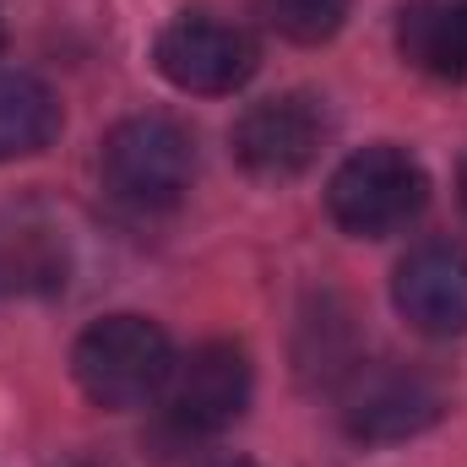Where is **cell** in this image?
I'll use <instances>...</instances> for the list:
<instances>
[{
  "mask_svg": "<svg viewBox=\"0 0 467 467\" xmlns=\"http://www.w3.org/2000/svg\"><path fill=\"white\" fill-rule=\"evenodd\" d=\"M71 369L93 408L130 413V408H147L152 397H163V386L174 375V343L147 316H104L77 337Z\"/></svg>",
  "mask_w": 467,
  "mask_h": 467,
  "instance_id": "obj_1",
  "label": "cell"
},
{
  "mask_svg": "<svg viewBox=\"0 0 467 467\" xmlns=\"http://www.w3.org/2000/svg\"><path fill=\"white\" fill-rule=\"evenodd\" d=\"M424 207H430V174L419 169L413 152H402L391 141L343 158L327 185L332 223L358 239H386V234L408 229Z\"/></svg>",
  "mask_w": 467,
  "mask_h": 467,
  "instance_id": "obj_2",
  "label": "cell"
},
{
  "mask_svg": "<svg viewBox=\"0 0 467 467\" xmlns=\"http://www.w3.org/2000/svg\"><path fill=\"white\" fill-rule=\"evenodd\" d=\"M343 430L353 441H369V446H386V441H408L419 430H430L441 413H446V386L419 369V364H402V358H358L348 375H343Z\"/></svg>",
  "mask_w": 467,
  "mask_h": 467,
  "instance_id": "obj_3",
  "label": "cell"
},
{
  "mask_svg": "<svg viewBox=\"0 0 467 467\" xmlns=\"http://www.w3.org/2000/svg\"><path fill=\"white\" fill-rule=\"evenodd\" d=\"M196 141L169 115H130L104 136V180L130 207H174L191 191Z\"/></svg>",
  "mask_w": 467,
  "mask_h": 467,
  "instance_id": "obj_4",
  "label": "cell"
},
{
  "mask_svg": "<svg viewBox=\"0 0 467 467\" xmlns=\"http://www.w3.org/2000/svg\"><path fill=\"white\" fill-rule=\"evenodd\" d=\"M152 60H158L163 82H174L180 93L218 99V93H234V88H244L255 77L261 49H255V38L244 27L202 16V11H185L158 33Z\"/></svg>",
  "mask_w": 467,
  "mask_h": 467,
  "instance_id": "obj_5",
  "label": "cell"
},
{
  "mask_svg": "<svg viewBox=\"0 0 467 467\" xmlns=\"http://www.w3.org/2000/svg\"><path fill=\"white\" fill-rule=\"evenodd\" d=\"M327 109L321 99L310 93H277V99H261L250 104L244 115L234 119V158L244 174L255 180H294L305 174L321 147H327Z\"/></svg>",
  "mask_w": 467,
  "mask_h": 467,
  "instance_id": "obj_6",
  "label": "cell"
},
{
  "mask_svg": "<svg viewBox=\"0 0 467 467\" xmlns=\"http://www.w3.org/2000/svg\"><path fill=\"white\" fill-rule=\"evenodd\" d=\"M163 397H169L163 419L174 435H185V441L223 435L250 402V358L234 343H202L185 358H174Z\"/></svg>",
  "mask_w": 467,
  "mask_h": 467,
  "instance_id": "obj_7",
  "label": "cell"
},
{
  "mask_svg": "<svg viewBox=\"0 0 467 467\" xmlns=\"http://www.w3.org/2000/svg\"><path fill=\"white\" fill-rule=\"evenodd\" d=\"M391 299L408 316V327L430 337H457L467 332V244L457 239H430L397 261Z\"/></svg>",
  "mask_w": 467,
  "mask_h": 467,
  "instance_id": "obj_8",
  "label": "cell"
},
{
  "mask_svg": "<svg viewBox=\"0 0 467 467\" xmlns=\"http://www.w3.org/2000/svg\"><path fill=\"white\" fill-rule=\"evenodd\" d=\"M66 234L38 213L0 218V299H49L66 288Z\"/></svg>",
  "mask_w": 467,
  "mask_h": 467,
  "instance_id": "obj_9",
  "label": "cell"
},
{
  "mask_svg": "<svg viewBox=\"0 0 467 467\" xmlns=\"http://www.w3.org/2000/svg\"><path fill=\"white\" fill-rule=\"evenodd\" d=\"M397 49L424 77L467 82V0H413V5H402Z\"/></svg>",
  "mask_w": 467,
  "mask_h": 467,
  "instance_id": "obj_10",
  "label": "cell"
},
{
  "mask_svg": "<svg viewBox=\"0 0 467 467\" xmlns=\"http://www.w3.org/2000/svg\"><path fill=\"white\" fill-rule=\"evenodd\" d=\"M60 136V99L27 71H0V163L33 158Z\"/></svg>",
  "mask_w": 467,
  "mask_h": 467,
  "instance_id": "obj_11",
  "label": "cell"
},
{
  "mask_svg": "<svg viewBox=\"0 0 467 467\" xmlns=\"http://www.w3.org/2000/svg\"><path fill=\"white\" fill-rule=\"evenodd\" d=\"M255 11L288 44H327L348 22V0H255Z\"/></svg>",
  "mask_w": 467,
  "mask_h": 467,
  "instance_id": "obj_12",
  "label": "cell"
},
{
  "mask_svg": "<svg viewBox=\"0 0 467 467\" xmlns=\"http://www.w3.org/2000/svg\"><path fill=\"white\" fill-rule=\"evenodd\" d=\"M202 467H255V462H244V457H213V462H202Z\"/></svg>",
  "mask_w": 467,
  "mask_h": 467,
  "instance_id": "obj_13",
  "label": "cell"
},
{
  "mask_svg": "<svg viewBox=\"0 0 467 467\" xmlns=\"http://www.w3.org/2000/svg\"><path fill=\"white\" fill-rule=\"evenodd\" d=\"M457 191H462V213H467V163H462V180H457Z\"/></svg>",
  "mask_w": 467,
  "mask_h": 467,
  "instance_id": "obj_14",
  "label": "cell"
},
{
  "mask_svg": "<svg viewBox=\"0 0 467 467\" xmlns=\"http://www.w3.org/2000/svg\"><path fill=\"white\" fill-rule=\"evenodd\" d=\"M77 467H99V462H77Z\"/></svg>",
  "mask_w": 467,
  "mask_h": 467,
  "instance_id": "obj_15",
  "label": "cell"
},
{
  "mask_svg": "<svg viewBox=\"0 0 467 467\" xmlns=\"http://www.w3.org/2000/svg\"><path fill=\"white\" fill-rule=\"evenodd\" d=\"M0 44H5V27H0Z\"/></svg>",
  "mask_w": 467,
  "mask_h": 467,
  "instance_id": "obj_16",
  "label": "cell"
}]
</instances>
